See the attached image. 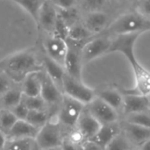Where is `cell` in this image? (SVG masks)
<instances>
[{
    "instance_id": "obj_44",
    "label": "cell",
    "mask_w": 150,
    "mask_h": 150,
    "mask_svg": "<svg viewBox=\"0 0 150 150\" xmlns=\"http://www.w3.org/2000/svg\"><path fill=\"white\" fill-rule=\"evenodd\" d=\"M107 1H108V0H107Z\"/></svg>"
},
{
    "instance_id": "obj_3",
    "label": "cell",
    "mask_w": 150,
    "mask_h": 150,
    "mask_svg": "<svg viewBox=\"0 0 150 150\" xmlns=\"http://www.w3.org/2000/svg\"><path fill=\"white\" fill-rule=\"evenodd\" d=\"M66 132L58 121L56 113L51 115L48 122L40 128L35 142L39 150H54L62 147Z\"/></svg>"
},
{
    "instance_id": "obj_37",
    "label": "cell",
    "mask_w": 150,
    "mask_h": 150,
    "mask_svg": "<svg viewBox=\"0 0 150 150\" xmlns=\"http://www.w3.org/2000/svg\"><path fill=\"white\" fill-rule=\"evenodd\" d=\"M61 150H83V145L73 143L68 139L64 138V141L61 147Z\"/></svg>"
},
{
    "instance_id": "obj_2",
    "label": "cell",
    "mask_w": 150,
    "mask_h": 150,
    "mask_svg": "<svg viewBox=\"0 0 150 150\" xmlns=\"http://www.w3.org/2000/svg\"><path fill=\"white\" fill-rule=\"evenodd\" d=\"M148 31H150V18L142 15L139 11H133L116 19L99 34L111 37L134 33L143 34Z\"/></svg>"
},
{
    "instance_id": "obj_38",
    "label": "cell",
    "mask_w": 150,
    "mask_h": 150,
    "mask_svg": "<svg viewBox=\"0 0 150 150\" xmlns=\"http://www.w3.org/2000/svg\"><path fill=\"white\" fill-rule=\"evenodd\" d=\"M83 150H105V149H104L103 147L99 146L98 144H97L96 142L91 141V140H87L83 145Z\"/></svg>"
},
{
    "instance_id": "obj_20",
    "label": "cell",
    "mask_w": 150,
    "mask_h": 150,
    "mask_svg": "<svg viewBox=\"0 0 150 150\" xmlns=\"http://www.w3.org/2000/svg\"><path fill=\"white\" fill-rule=\"evenodd\" d=\"M41 71L30 72L22 81L21 90L25 96L40 95L41 89Z\"/></svg>"
},
{
    "instance_id": "obj_24",
    "label": "cell",
    "mask_w": 150,
    "mask_h": 150,
    "mask_svg": "<svg viewBox=\"0 0 150 150\" xmlns=\"http://www.w3.org/2000/svg\"><path fill=\"white\" fill-rule=\"evenodd\" d=\"M38 149L35 139H8L4 150H36Z\"/></svg>"
},
{
    "instance_id": "obj_35",
    "label": "cell",
    "mask_w": 150,
    "mask_h": 150,
    "mask_svg": "<svg viewBox=\"0 0 150 150\" xmlns=\"http://www.w3.org/2000/svg\"><path fill=\"white\" fill-rule=\"evenodd\" d=\"M107 0H83V4L85 7L89 8L91 11H98Z\"/></svg>"
},
{
    "instance_id": "obj_8",
    "label": "cell",
    "mask_w": 150,
    "mask_h": 150,
    "mask_svg": "<svg viewBox=\"0 0 150 150\" xmlns=\"http://www.w3.org/2000/svg\"><path fill=\"white\" fill-rule=\"evenodd\" d=\"M68 52L64 60L63 67L68 75L82 80V70H83V58H82V48L85 43L74 42L68 41Z\"/></svg>"
},
{
    "instance_id": "obj_11",
    "label": "cell",
    "mask_w": 150,
    "mask_h": 150,
    "mask_svg": "<svg viewBox=\"0 0 150 150\" xmlns=\"http://www.w3.org/2000/svg\"><path fill=\"white\" fill-rule=\"evenodd\" d=\"M44 48L46 55L63 65L69 49L67 40L52 34L44 42Z\"/></svg>"
},
{
    "instance_id": "obj_33",
    "label": "cell",
    "mask_w": 150,
    "mask_h": 150,
    "mask_svg": "<svg viewBox=\"0 0 150 150\" xmlns=\"http://www.w3.org/2000/svg\"><path fill=\"white\" fill-rule=\"evenodd\" d=\"M52 3L58 10H67L76 7V0H53Z\"/></svg>"
},
{
    "instance_id": "obj_29",
    "label": "cell",
    "mask_w": 150,
    "mask_h": 150,
    "mask_svg": "<svg viewBox=\"0 0 150 150\" xmlns=\"http://www.w3.org/2000/svg\"><path fill=\"white\" fill-rule=\"evenodd\" d=\"M121 119L138 126L150 128V111L128 114L124 116Z\"/></svg>"
},
{
    "instance_id": "obj_30",
    "label": "cell",
    "mask_w": 150,
    "mask_h": 150,
    "mask_svg": "<svg viewBox=\"0 0 150 150\" xmlns=\"http://www.w3.org/2000/svg\"><path fill=\"white\" fill-rule=\"evenodd\" d=\"M25 103L26 104L29 111L33 110H48L45 101L40 95L38 96H25L23 97ZM50 112V111H49Z\"/></svg>"
},
{
    "instance_id": "obj_16",
    "label": "cell",
    "mask_w": 150,
    "mask_h": 150,
    "mask_svg": "<svg viewBox=\"0 0 150 150\" xmlns=\"http://www.w3.org/2000/svg\"><path fill=\"white\" fill-rule=\"evenodd\" d=\"M120 121L112 124L102 125L98 132L91 139V141L96 142L104 149L121 132Z\"/></svg>"
},
{
    "instance_id": "obj_10",
    "label": "cell",
    "mask_w": 150,
    "mask_h": 150,
    "mask_svg": "<svg viewBox=\"0 0 150 150\" xmlns=\"http://www.w3.org/2000/svg\"><path fill=\"white\" fill-rule=\"evenodd\" d=\"M40 96L45 101L47 109L49 107H57L62 100L63 93L54 80L42 69L41 71V89Z\"/></svg>"
},
{
    "instance_id": "obj_9",
    "label": "cell",
    "mask_w": 150,
    "mask_h": 150,
    "mask_svg": "<svg viewBox=\"0 0 150 150\" xmlns=\"http://www.w3.org/2000/svg\"><path fill=\"white\" fill-rule=\"evenodd\" d=\"M88 111L101 124H112L121 120L120 114L98 95L86 105Z\"/></svg>"
},
{
    "instance_id": "obj_32",
    "label": "cell",
    "mask_w": 150,
    "mask_h": 150,
    "mask_svg": "<svg viewBox=\"0 0 150 150\" xmlns=\"http://www.w3.org/2000/svg\"><path fill=\"white\" fill-rule=\"evenodd\" d=\"M11 111L13 112V114L17 117L18 119H26V117L29 112V109L27 108L23 99L18 104H17Z\"/></svg>"
},
{
    "instance_id": "obj_41",
    "label": "cell",
    "mask_w": 150,
    "mask_h": 150,
    "mask_svg": "<svg viewBox=\"0 0 150 150\" xmlns=\"http://www.w3.org/2000/svg\"><path fill=\"white\" fill-rule=\"evenodd\" d=\"M131 150H140V149H139L138 147H136V148H134L133 149H131Z\"/></svg>"
},
{
    "instance_id": "obj_6",
    "label": "cell",
    "mask_w": 150,
    "mask_h": 150,
    "mask_svg": "<svg viewBox=\"0 0 150 150\" xmlns=\"http://www.w3.org/2000/svg\"><path fill=\"white\" fill-rule=\"evenodd\" d=\"M62 93L84 105L89 104L96 96L97 91L89 86L85 85L82 80L75 79L67 73L65 74L62 81Z\"/></svg>"
},
{
    "instance_id": "obj_7",
    "label": "cell",
    "mask_w": 150,
    "mask_h": 150,
    "mask_svg": "<svg viewBox=\"0 0 150 150\" xmlns=\"http://www.w3.org/2000/svg\"><path fill=\"white\" fill-rule=\"evenodd\" d=\"M112 41V39L110 36L104 34L92 36L82 48V58L83 65L109 53Z\"/></svg>"
},
{
    "instance_id": "obj_42",
    "label": "cell",
    "mask_w": 150,
    "mask_h": 150,
    "mask_svg": "<svg viewBox=\"0 0 150 150\" xmlns=\"http://www.w3.org/2000/svg\"><path fill=\"white\" fill-rule=\"evenodd\" d=\"M148 97H149V108H150V95H148Z\"/></svg>"
},
{
    "instance_id": "obj_22",
    "label": "cell",
    "mask_w": 150,
    "mask_h": 150,
    "mask_svg": "<svg viewBox=\"0 0 150 150\" xmlns=\"http://www.w3.org/2000/svg\"><path fill=\"white\" fill-rule=\"evenodd\" d=\"M92 36H94V34L88 30L84 24L75 23L69 27L67 40L74 42L86 43Z\"/></svg>"
},
{
    "instance_id": "obj_25",
    "label": "cell",
    "mask_w": 150,
    "mask_h": 150,
    "mask_svg": "<svg viewBox=\"0 0 150 150\" xmlns=\"http://www.w3.org/2000/svg\"><path fill=\"white\" fill-rule=\"evenodd\" d=\"M11 1L20 6L24 11H25L37 24L39 11L44 0H11Z\"/></svg>"
},
{
    "instance_id": "obj_26",
    "label": "cell",
    "mask_w": 150,
    "mask_h": 150,
    "mask_svg": "<svg viewBox=\"0 0 150 150\" xmlns=\"http://www.w3.org/2000/svg\"><path fill=\"white\" fill-rule=\"evenodd\" d=\"M50 117L51 113L48 110H33L29 111L25 120L37 128H40L48 122Z\"/></svg>"
},
{
    "instance_id": "obj_14",
    "label": "cell",
    "mask_w": 150,
    "mask_h": 150,
    "mask_svg": "<svg viewBox=\"0 0 150 150\" xmlns=\"http://www.w3.org/2000/svg\"><path fill=\"white\" fill-rule=\"evenodd\" d=\"M121 130L135 147H140L150 138V128L121 119Z\"/></svg>"
},
{
    "instance_id": "obj_23",
    "label": "cell",
    "mask_w": 150,
    "mask_h": 150,
    "mask_svg": "<svg viewBox=\"0 0 150 150\" xmlns=\"http://www.w3.org/2000/svg\"><path fill=\"white\" fill-rule=\"evenodd\" d=\"M23 97L24 95L21 89L10 88L0 96V109L11 110L22 101Z\"/></svg>"
},
{
    "instance_id": "obj_39",
    "label": "cell",
    "mask_w": 150,
    "mask_h": 150,
    "mask_svg": "<svg viewBox=\"0 0 150 150\" xmlns=\"http://www.w3.org/2000/svg\"><path fill=\"white\" fill-rule=\"evenodd\" d=\"M7 140H8L7 135L4 133H3L2 131H0V150L4 149Z\"/></svg>"
},
{
    "instance_id": "obj_31",
    "label": "cell",
    "mask_w": 150,
    "mask_h": 150,
    "mask_svg": "<svg viewBox=\"0 0 150 150\" xmlns=\"http://www.w3.org/2000/svg\"><path fill=\"white\" fill-rule=\"evenodd\" d=\"M69 26L58 13V18L55 22L54 28L52 34H54L56 36H59L61 38L67 40L68 34H69Z\"/></svg>"
},
{
    "instance_id": "obj_40",
    "label": "cell",
    "mask_w": 150,
    "mask_h": 150,
    "mask_svg": "<svg viewBox=\"0 0 150 150\" xmlns=\"http://www.w3.org/2000/svg\"><path fill=\"white\" fill-rule=\"evenodd\" d=\"M138 148L140 149V150H150V138Z\"/></svg>"
},
{
    "instance_id": "obj_21",
    "label": "cell",
    "mask_w": 150,
    "mask_h": 150,
    "mask_svg": "<svg viewBox=\"0 0 150 150\" xmlns=\"http://www.w3.org/2000/svg\"><path fill=\"white\" fill-rule=\"evenodd\" d=\"M97 95L115 109L121 116L123 112L124 94L115 88H105L97 92Z\"/></svg>"
},
{
    "instance_id": "obj_15",
    "label": "cell",
    "mask_w": 150,
    "mask_h": 150,
    "mask_svg": "<svg viewBox=\"0 0 150 150\" xmlns=\"http://www.w3.org/2000/svg\"><path fill=\"white\" fill-rule=\"evenodd\" d=\"M101 126L102 125L94 118L85 106L77 121L76 128H77L87 140H91L98 132Z\"/></svg>"
},
{
    "instance_id": "obj_5",
    "label": "cell",
    "mask_w": 150,
    "mask_h": 150,
    "mask_svg": "<svg viewBox=\"0 0 150 150\" xmlns=\"http://www.w3.org/2000/svg\"><path fill=\"white\" fill-rule=\"evenodd\" d=\"M85 106L86 105L83 103L63 95L62 100L57 110L56 116L59 123L66 133L76 126L77 121Z\"/></svg>"
},
{
    "instance_id": "obj_12",
    "label": "cell",
    "mask_w": 150,
    "mask_h": 150,
    "mask_svg": "<svg viewBox=\"0 0 150 150\" xmlns=\"http://www.w3.org/2000/svg\"><path fill=\"white\" fill-rule=\"evenodd\" d=\"M122 93L124 94L122 118L128 114L150 111L149 101L148 95H143L134 92Z\"/></svg>"
},
{
    "instance_id": "obj_13",
    "label": "cell",
    "mask_w": 150,
    "mask_h": 150,
    "mask_svg": "<svg viewBox=\"0 0 150 150\" xmlns=\"http://www.w3.org/2000/svg\"><path fill=\"white\" fill-rule=\"evenodd\" d=\"M58 18V10L54 4L44 0L39 11L37 25L48 33H53L55 22Z\"/></svg>"
},
{
    "instance_id": "obj_4",
    "label": "cell",
    "mask_w": 150,
    "mask_h": 150,
    "mask_svg": "<svg viewBox=\"0 0 150 150\" xmlns=\"http://www.w3.org/2000/svg\"><path fill=\"white\" fill-rule=\"evenodd\" d=\"M135 44L129 43L120 48L119 53L122 54L130 63L134 75L135 85L132 90L125 92H134L143 95H150V72L146 69L137 59L134 52Z\"/></svg>"
},
{
    "instance_id": "obj_27",
    "label": "cell",
    "mask_w": 150,
    "mask_h": 150,
    "mask_svg": "<svg viewBox=\"0 0 150 150\" xmlns=\"http://www.w3.org/2000/svg\"><path fill=\"white\" fill-rule=\"evenodd\" d=\"M134 148V144L121 131L105 148V150H131Z\"/></svg>"
},
{
    "instance_id": "obj_17",
    "label": "cell",
    "mask_w": 150,
    "mask_h": 150,
    "mask_svg": "<svg viewBox=\"0 0 150 150\" xmlns=\"http://www.w3.org/2000/svg\"><path fill=\"white\" fill-rule=\"evenodd\" d=\"M109 22V17L106 13L100 11H92L86 16L84 20V26L94 35L101 34L107 27Z\"/></svg>"
},
{
    "instance_id": "obj_36",
    "label": "cell",
    "mask_w": 150,
    "mask_h": 150,
    "mask_svg": "<svg viewBox=\"0 0 150 150\" xmlns=\"http://www.w3.org/2000/svg\"><path fill=\"white\" fill-rule=\"evenodd\" d=\"M137 11L150 18V0H139Z\"/></svg>"
},
{
    "instance_id": "obj_18",
    "label": "cell",
    "mask_w": 150,
    "mask_h": 150,
    "mask_svg": "<svg viewBox=\"0 0 150 150\" xmlns=\"http://www.w3.org/2000/svg\"><path fill=\"white\" fill-rule=\"evenodd\" d=\"M41 64H42V69L46 72V73L54 80V82L62 90L63 78L66 74L63 65L54 61V59L49 57L47 55H45L42 57Z\"/></svg>"
},
{
    "instance_id": "obj_28",
    "label": "cell",
    "mask_w": 150,
    "mask_h": 150,
    "mask_svg": "<svg viewBox=\"0 0 150 150\" xmlns=\"http://www.w3.org/2000/svg\"><path fill=\"white\" fill-rule=\"evenodd\" d=\"M18 118L11 110L0 109V131L6 135L9 133Z\"/></svg>"
},
{
    "instance_id": "obj_43",
    "label": "cell",
    "mask_w": 150,
    "mask_h": 150,
    "mask_svg": "<svg viewBox=\"0 0 150 150\" xmlns=\"http://www.w3.org/2000/svg\"><path fill=\"white\" fill-rule=\"evenodd\" d=\"M54 150H61V148H60V149H54Z\"/></svg>"
},
{
    "instance_id": "obj_34",
    "label": "cell",
    "mask_w": 150,
    "mask_h": 150,
    "mask_svg": "<svg viewBox=\"0 0 150 150\" xmlns=\"http://www.w3.org/2000/svg\"><path fill=\"white\" fill-rule=\"evenodd\" d=\"M10 80L11 79L4 72L0 73V96L7 92L10 88H11Z\"/></svg>"
},
{
    "instance_id": "obj_1",
    "label": "cell",
    "mask_w": 150,
    "mask_h": 150,
    "mask_svg": "<svg viewBox=\"0 0 150 150\" xmlns=\"http://www.w3.org/2000/svg\"><path fill=\"white\" fill-rule=\"evenodd\" d=\"M0 70L11 80L19 82L30 72L42 70V64L39 62L38 56L33 50H24L0 61Z\"/></svg>"
},
{
    "instance_id": "obj_19",
    "label": "cell",
    "mask_w": 150,
    "mask_h": 150,
    "mask_svg": "<svg viewBox=\"0 0 150 150\" xmlns=\"http://www.w3.org/2000/svg\"><path fill=\"white\" fill-rule=\"evenodd\" d=\"M40 128L30 124L25 119H18L14 124L9 133L7 134L8 139H25L33 138L35 139Z\"/></svg>"
}]
</instances>
